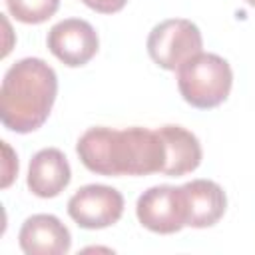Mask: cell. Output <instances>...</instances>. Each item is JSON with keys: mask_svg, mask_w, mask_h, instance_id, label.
I'll list each match as a JSON object with an SVG mask.
<instances>
[{"mask_svg": "<svg viewBox=\"0 0 255 255\" xmlns=\"http://www.w3.org/2000/svg\"><path fill=\"white\" fill-rule=\"evenodd\" d=\"M157 133L165 145V163L161 173L169 177H179L191 173L201 163V143L199 139L181 126H163L157 128Z\"/></svg>", "mask_w": 255, "mask_h": 255, "instance_id": "cell-11", "label": "cell"}, {"mask_svg": "<svg viewBox=\"0 0 255 255\" xmlns=\"http://www.w3.org/2000/svg\"><path fill=\"white\" fill-rule=\"evenodd\" d=\"M185 207V225L195 229H205L215 225L227 207L225 191L219 183L211 179H193L179 185Z\"/></svg>", "mask_w": 255, "mask_h": 255, "instance_id": "cell-9", "label": "cell"}, {"mask_svg": "<svg viewBox=\"0 0 255 255\" xmlns=\"http://www.w3.org/2000/svg\"><path fill=\"white\" fill-rule=\"evenodd\" d=\"M10 14L24 24H42L52 18L60 0H4Z\"/></svg>", "mask_w": 255, "mask_h": 255, "instance_id": "cell-12", "label": "cell"}, {"mask_svg": "<svg viewBox=\"0 0 255 255\" xmlns=\"http://www.w3.org/2000/svg\"><path fill=\"white\" fill-rule=\"evenodd\" d=\"M231 66L217 54L199 52L177 68L179 94L197 110H209L223 104L231 92Z\"/></svg>", "mask_w": 255, "mask_h": 255, "instance_id": "cell-3", "label": "cell"}, {"mask_svg": "<svg viewBox=\"0 0 255 255\" xmlns=\"http://www.w3.org/2000/svg\"><path fill=\"white\" fill-rule=\"evenodd\" d=\"M46 44L62 64L80 68L96 56L100 40L90 22L82 18H66L50 28Z\"/></svg>", "mask_w": 255, "mask_h": 255, "instance_id": "cell-7", "label": "cell"}, {"mask_svg": "<svg viewBox=\"0 0 255 255\" xmlns=\"http://www.w3.org/2000/svg\"><path fill=\"white\" fill-rule=\"evenodd\" d=\"M18 243L26 255H64L70 251L72 235L56 215L36 213L22 223Z\"/></svg>", "mask_w": 255, "mask_h": 255, "instance_id": "cell-8", "label": "cell"}, {"mask_svg": "<svg viewBox=\"0 0 255 255\" xmlns=\"http://www.w3.org/2000/svg\"><path fill=\"white\" fill-rule=\"evenodd\" d=\"M137 221L161 235L177 233L185 227V207L181 187L173 185H153L145 189L135 203Z\"/></svg>", "mask_w": 255, "mask_h": 255, "instance_id": "cell-6", "label": "cell"}, {"mask_svg": "<svg viewBox=\"0 0 255 255\" xmlns=\"http://www.w3.org/2000/svg\"><path fill=\"white\" fill-rule=\"evenodd\" d=\"M203 38L199 28L185 18H169L155 24L147 36V54L163 70H177L199 54Z\"/></svg>", "mask_w": 255, "mask_h": 255, "instance_id": "cell-4", "label": "cell"}, {"mask_svg": "<svg viewBox=\"0 0 255 255\" xmlns=\"http://www.w3.org/2000/svg\"><path fill=\"white\" fill-rule=\"evenodd\" d=\"M82 2L100 14H114V12H120L128 0H82Z\"/></svg>", "mask_w": 255, "mask_h": 255, "instance_id": "cell-13", "label": "cell"}, {"mask_svg": "<svg viewBox=\"0 0 255 255\" xmlns=\"http://www.w3.org/2000/svg\"><path fill=\"white\" fill-rule=\"evenodd\" d=\"M80 161L100 175H149L161 173L165 145L157 129L147 128H90L76 143Z\"/></svg>", "mask_w": 255, "mask_h": 255, "instance_id": "cell-1", "label": "cell"}, {"mask_svg": "<svg viewBox=\"0 0 255 255\" xmlns=\"http://www.w3.org/2000/svg\"><path fill=\"white\" fill-rule=\"evenodd\" d=\"M58 94V76L40 58H22L8 68L0 86V120L16 133L44 126Z\"/></svg>", "mask_w": 255, "mask_h": 255, "instance_id": "cell-2", "label": "cell"}, {"mask_svg": "<svg viewBox=\"0 0 255 255\" xmlns=\"http://www.w3.org/2000/svg\"><path fill=\"white\" fill-rule=\"evenodd\" d=\"M245 2H247L249 6H253V8H255V0H245Z\"/></svg>", "mask_w": 255, "mask_h": 255, "instance_id": "cell-14", "label": "cell"}, {"mask_svg": "<svg viewBox=\"0 0 255 255\" xmlns=\"http://www.w3.org/2000/svg\"><path fill=\"white\" fill-rule=\"evenodd\" d=\"M72 179V169L66 155L56 147H44L30 159L28 189L44 199L60 195Z\"/></svg>", "mask_w": 255, "mask_h": 255, "instance_id": "cell-10", "label": "cell"}, {"mask_svg": "<svg viewBox=\"0 0 255 255\" xmlns=\"http://www.w3.org/2000/svg\"><path fill=\"white\" fill-rule=\"evenodd\" d=\"M124 213V195L102 183L80 187L68 201V215L84 229H104L120 221Z\"/></svg>", "mask_w": 255, "mask_h": 255, "instance_id": "cell-5", "label": "cell"}]
</instances>
